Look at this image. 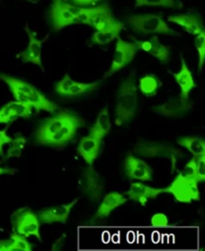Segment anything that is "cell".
<instances>
[{"instance_id":"obj_31","label":"cell","mask_w":205,"mask_h":251,"mask_svg":"<svg viewBox=\"0 0 205 251\" xmlns=\"http://www.w3.org/2000/svg\"><path fill=\"white\" fill-rule=\"evenodd\" d=\"M13 241V250H23V251H31L32 245L29 243L26 236H23L17 232H13L10 237Z\"/></svg>"},{"instance_id":"obj_4","label":"cell","mask_w":205,"mask_h":251,"mask_svg":"<svg viewBox=\"0 0 205 251\" xmlns=\"http://www.w3.org/2000/svg\"><path fill=\"white\" fill-rule=\"evenodd\" d=\"M127 25L136 33L142 35L163 34L168 36H180L177 31L169 27L166 21L157 14H136L128 17Z\"/></svg>"},{"instance_id":"obj_14","label":"cell","mask_w":205,"mask_h":251,"mask_svg":"<svg viewBox=\"0 0 205 251\" xmlns=\"http://www.w3.org/2000/svg\"><path fill=\"white\" fill-rule=\"evenodd\" d=\"M124 167L126 175L130 179H138L141 181L152 180V169L145 162L136 158L131 153H128L125 158Z\"/></svg>"},{"instance_id":"obj_35","label":"cell","mask_w":205,"mask_h":251,"mask_svg":"<svg viewBox=\"0 0 205 251\" xmlns=\"http://www.w3.org/2000/svg\"><path fill=\"white\" fill-rule=\"evenodd\" d=\"M8 127L9 124L6 126V128L0 131V155L3 156L4 152H3V146L6 144H9L12 139L7 135V131H8Z\"/></svg>"},{"instance_id":"obj_17","label":"cell","mask_w":205,"mask_h":251,"mask_svg":"<svg viewBox=\"0 0 205 251\" xmlns=\"http://www.w3.org/2000/svg\"><path fill=\"white\" fill-rule=\"evenodd\" d=\"M163 193H168V188H155L144 185L140 182H133L130 185L129 191L126 193L127 197L131 201H138L141 205L145 206L148 200L157 198Z\"/></svg>"},{"instance_id":"obj_10","label":"cell","mask_w":205,"mask_h":251,"mask_svg":"<svg viewBox=\"0 0 205 251\" xmlns=\"http://www.w3.org/2000/svg\"><path fill=\"white\" fill-rule=\"evenodd\" d=\"M25 32L28 36V45L25 50L20 51L16 58L21 59L25 63H31V64L37 65L42 71H44L42 66V59H41V53H42V45L44 42L47 41L48 35L44 39H38L36 36V33L29 28L28 24L24 27Z\"/></svg>"},{"instance_id":"obj_28","label":"cell","mask_w":205,"mask_h":251,"mask_svg":"<svg viewBox=\"0 0 205 251\" xmlns=\"http://www.w3.org/2000/svg\"><path fill=\"white\" fill-rule=\"evenodd\" d=\"M119 31H95L91 42L98 45H107L119 36Z\"/></svg>"},{"instance_id":"obj_3","label":"cell","mask_w":205,"mask_h":251,"mask_svg":"<svg viewBox=\"0 0 205 251\" xmlns=\"http://www.w3.org/2000/svg\"><path fill=\"white\" fill-rule=\"evenodd\" d=\"M137 87L134 78L129 76L124 80L116 96V126H122L131 121L137 111Z\"/></svg>"},{"instance_id":"obj_11","label":"cell","mask_w":205,"mask_h":251,"mask_svg":"<svg viewBox=\"0 0 205 251\" xmlns=\"http://www.w3.org/2000/svg\"><path fill=\"white\" fill-rule=\"evenodd\" d=\"M83 126L82 119L72 113L70 118L62 126L61 129L56 134L51 136L45 143V146L54 147V148H63L66 146L76 135L77 130Z\"/></svg>"},{"instance_id":"obj_20","label":"cell","mask_w":205,"mask_h":251,"mask_svg":"<svg viewBox=\"0 0 205 251\" xmlns=\"http://www.w3.org/2000/svg\"><path fill=\"white\" fill-rule=\"evenodd\" d=\"M133 42L136 44L138 49H141L146 53H149L159 61L167 62L170 58L169 49L160 43L159 38L156 35L152 36L149 40H145V41L133 39Z\"/></svg>"},{"instance_id":"obj_2","label":"cell","mask_w":205,"mask_h":251,"mask_svg":"<svg viewBox=\"0 0 205 251\" xmlns=\"http://www.w3.org/2000/svg\"><path fill=\"white\" fill-rule=\"evenodd\" d=\"M197 184L195 156H193L167 188L168 193L171 194L177 201L190 203L200 200Z\"/></svg>"},{"instance_id":"obj_9","label":"cell","mask_w":205,"mask_h":251,"mask_svg":"<svg viewBox=\"0 0 205 251\" xmlns=\"http://www.w3.org/2000/svg\"><path fill=\"white\" fill-rule=\"evenodd\" d=\"M79 190L91 200L98 201L104 191V181L91 165L86 167L78 181Z\"/></svg>"},{"instance_id":"obj_18","label":"cell","mask_w":205,"mask_h":251,"mask_svg":"<svg viewBox=\"0 0 205 251\" xmlns=\"http://www.w3.org/2000/svg\"><path fill=\"white\" fill-rule=\"evenodd\" d=\"M101 143V138H98L91 134L80 140L76 150L78 153L82 156V159L87 163V165H92L96 160L100 151Z\"/></svg>"},{"instance_id":"obj_7","label":"cell","mask_w":205,"mask_h":251,"mask_svg":"<svg viewBox=\"0 0 205 251\" xmlns=\"http://www.w3.org/2000/svg\"><path fill=\"white\" fill-rule=\"evenodd\" d=\"M79 7L67 2L66 0H52L50 7V22L55 31L64 29L75 24Z\"/></svg>"},{"instance_id":"obj_15","label":"cell","mask_w":205,"mask_h":251,"mask_svg":"<svg viewBox=\"0 0 205 251\" xmlns=\"http://www.w3.org/2000/svg\"><path fill=\"white\" fill-rule=\"evenodd\" d=\"M78 201V199L73 200L71 202L62 205H56L52 207H47L42 209L39 214L38 218L41 224L51 225L55 223L65 224L68 219L69 213L75 203Z\"/></svg>"},{"instance_id":"obj_36","label":"cell","mask_w":205,"mask_h":251,"mask_svg":"<svg viewBox=\"0 0 205 251\" xmlns=\"http://www.w3.org/2000/svg\"><path fill=\"white\" fill-rule=\"evenodd\" d=\"M101 0H71V2L78 7H89L91 5H95Z\"/></svg>"},{"instance_id":"obj_6","label":"cell","mask_w":205,"mask_h":251,"mask_svg":"<svg viewBox=\"0 0 205 251\" xmlns=\"http://www.w3.org/2000/svg\"><path fill=\"white\" fill-rule=\"evenodd\" d=\"M10 219L15 232L26 237L35 236L39 241H42L39 218L31 208L25 206L15 210L11 214Z\"/></svg>"},{"instance_id":"obj_21","label":"cell","mask_w":205,"mask_h":251,"mask_svg":"<svg viewBox=\"0 0 205 251\" xmlns=\"http://www.w3.org/2000/svg\"><path fill=\"white\" fill-rule=\"evenodd\" d=\"M126 201H127V199L123 195L119 193H115V192L109 193L105 195L94 217L106 218L112 212V210H114L116 207L122 205Z\"/></svg>"},{"instance_id":"obj_22","label":"cell","mask_w":205,"mask_h":251,"mask_svg":"<svg viewBox=\"0 0 205 251\" xmlns=\"http://www.w3.org/2000/svg\"><path fill=\"white\" fill-rule=\"evenodd\" d=\"M173 77L181 89L180 96H182L184 99L188 100L190 91L193 88H195L197 85L194 82L192 74H191L189 68L187 67V64H186L184 58H181L180 71L178 73H173Z\"/></svg>"},{"instance_id":"obj_39","label":"cell","mask_w":205,"mask_h":251,"mask_svg":"<svg viewBox=\"0 0 205 251\" xmlns=\"http://www.w3.org/2000/svg\"><path fill=\"white\" fill-rule=\"evenodd\" d=\"M14 172V170H10L7 168H1L0 167V176L4 175V174H12Z\"/></svg>"},{"instance_id":"obj_19","label":"cell","mask_w":205,"mask_h":251,"mask_svg":"<svg viewBox=\"0 0 205 251\" xmlns=\"http://www.w3.org/2000/svg\"><path fill=\"white\" fill-rule=\"evenodd\" d=\"M167 20L171 23L179 25L187 33L191 35H197L200 32H202V31H204L201 17L194 13H181L169 15L167 17Z\"/></svg>"},{"instance_id":"obj_27","label":"cell","mask_w":205,"mask_h":251,"mask_svg":"<svg viewBox=\"0 0 205 251\" xmlns=\"http://www.w3.org/2000/svg\"><path fill=\"white\" fill-rule=\"evenodd\" d=\"M141 6H161L170 8H181L182 3L176 0H135V7Z\"/></svg>"},{"instance_id":"obj_32","label":"cell","mask_w":205,"mask_h":251,"mask_svg":"<svg viewBox=\"0 0 205 251\" xmlns=\"http://www.w3.org/2000/svg\"><path fill=\"white\" fill-rule=\"evenodd\" d=\"M74 82L75 81H73L68 74H65L64 77L56 84L55 86L56 93L59 94L61 96H66L68 90L70 89V87L73 85Z\"/></svg>"},{"instance_id":"obj_5","label":"cell","mask_w":205,"mask_h":251,"mask_svg":"<svg viewBox=\"0 0 205 251\" xmlns=\"http://www.w3.org/2000/svg\"><path fill=\"white\" fill-rule=\"evenodd\" d=\"M133 151L145 158H166L172 163V171H174L179 159H181L184 152L174 148L169 143H161L155 141L142 140L138 142L134 147Z\"/></svg>"},{"instance_id":"obj_33","label":"cell","mask_w":205,"mask_h":251,"mask_svg":"<svg viewBox=\"0 0 205 251\" xmlns=\"http://www.w3.org/2000/svg\"><path fill=\"white\" fill-rule=\"evenodd\" d=\"M195 172L198 182L205 179V153L195 156Z\"/></svg>"},{"instance_id":"obj_26","label":"cell","mask_w":205,"mask_h":251,"mask_svg":"<svg viewBox=\"0 0 205 251\" xmlns=\"http://www.w3.org/2000/svg\"><path fill=\"white\" fill-rule=\"evenodd\" d=\"M100 82H93V83H80V82H74L73 85L68 90L66 96L73 98L76 96L84 95V94L90 93L94 90H96L99 86Z\"/></svg>"},{"instance_id":"obj_38","label":"cell","mask_w":205,"mask_h":251,"mask_svg":"<svg viewBox=\"0 0 205 251\" xmlns=\"http://www.w3.org/2000/svg\"><path fill=\"white\" fill-rule=\"evenodd\" d=\"M65 238H66V235H62L60 238H58L54 243V245L52 246V250H60L65 242Z\"/></svg>"},{"instance_id":"obj_30","label":"cell","mask_w":205,"mask_h":251,"mask_svg":"<svg viewBox=\"0 0 205 251\" xmlns=\"http://www.w3.org/2000/svg\"><path fill=\"white\" fill-rule=\"evenodd\" d=\"M195 47L198 53V69L202 70L204 59H205V31H202L199 34L195 35Z\"/></svg>"},{"instance_id":"obj_23","label":"cell","mask_w":205,"mask_h":251,"mask_svg":"<svg viewBox=\"0 0 205 251\" xmlns=\"http://www.w3.org/2000/svg\"><path fill=\"white\" fill-rule=\"evenodd\" d=\"M110 130H111V123H110L108 108L104 107L99 112L94 125L90 129V134L103 139L110 132Z\"/></svg>"},{"instance_id":"obj_12","label":"cell","mask_w":205,"mask_h":251,"mask_svg":"<svg viewBox=\"0 0 205 251\" xmlns=\"http://www.w3.org/2000/svg\"><path fill=\"white\" fill-rule=\"evenodd\" d=\"M71 115H72L71 112L61 110L60 112H58L55 116L43 120L39 124L38 128L36 129V133H35L36 141L39 144L44 145V143L51 136H53L54 134H56L61 129L62 126L66 123V121L70 118Z\"/></svg>"},{"instance_id":"obj_34","label":"cell","mask_w":205,"mask_h":251,"mask_svg":"<svg viewBox=\"0 0 205 251\" xmlns=\"http://www.w3.org/2000/svg\"><path fill=\"white\" fill-rule=\"evenodd\" d=\"M151 225L155 227H165L168 226V218L163 213H156L151 218Z\"/></svg>"},{"instance_id":"obj_29","label":"cell","mask_w":205,"mask_h":251,"mask_svg":"<svg viewBox=\"0 0 205 251\" xmlns=\"http://www.w3.org/2000/svg\"><path fill=\"white\" fill-rule=\"evenodd\" d=\"M26 138L21 136V135H17L14 139H12V141L9 143V149L7 151V154H6V159H10V158H19L22 153V151L25 147L26 144Z\"/></svg>"},{"instance_id":"obj_13","label":"cell","mask_w":205,"mask_h":251,"mask_svg":"<svg viewBox=\"0 0 205 251\" xmlns=\"http://www.w3.org/2000/svg\"><path fill=\"white\" fill-rule=\"evenodd\" d=\"M192 102L177 96L153 108V112L166 118H179L192 108Z\"/></svg>"},{"instance_id":"obj_1","label":"cell","mask_w":205,"mask_h":251,"mask_svg":"<svg viewBox=\"0 0 205 251\" xmlns=\"http://www.w3.org/2000/svg\"><path fill=\"white\" fill-rule=\"evenodd\" d=\"M0 80L7 84L16 101L31 105L37 112L46 111L48 113H54L58 109V106L55 103L47 99L30 83L5 73H0Z\"/></svg>"},{"instance_id":"obj_25","label":"cell","mask_w":205,"mask_h":251,"mask_svg":"<svg viewBox=\"0 0 205 251\" xmlns=\"http://www.w3.org/2000/svg\"><path fill=\"white\" fill-rule=\"evenodd\" d=\"M161 83L153 74H147L140 78L139 89L145 96H153L156 94Z\"/></svg>"},{"instance_id":"obj_16","label":"cell","mask_w":205,"mask_h":251,"mask_svg":"<svg viewBox=\"0 0 205 251\" xmlns=\"http://www.w3.org/2000/svg\"><path fill=\"white\" fill-rule=\"evenodd\" d=\"M33 107L29 104L11 101L0 109V124H10L18 118H30Z\"/></svg>"},{"instance_id":"obj_24","label":"cell","mask_w":205,"mask_h":251,"mask_svg":"<svg viewBox=\"0 0 205 251\" xmlns=\"http://www.w3.org/2000/svg\"><path fill=\"white\" fill-rule=\"evenodd\" d=\"M179 146L187 149L194 156L205 153V142L199 137H183L177 139Z\"/></svg>"},{"instance_id":"obj_8","label":"cell","mask_w":205,"mask_h":251,"mask_svg":"<svg viewBox=\"0 0 205 251\" xmlns=\"http://www.w3.org/2000/svg\"><path fill=\"white\" fill-rule=\"evenodd\" d=\"M116 46L115 52L113 55L111 67L109 70L104 74V78L112 76L117 71L124 68L127 64L133 60L138 50L136 44L134 42H127L121 39L119 36L116 38Z\"/></svg>"},{"instance_id":"obj_37","label":"cell","mask_w":205,"mask_h":251,"mask_svg":"<svg viewBox=\"0 0 205 251\" xmlns=\"http://www.w3.org/2000/svg\"><path fill=\"white\" fill-rule=\"evenodd\" d=\"M13 241L12 239H2L0 240V251H12Z\"/></svg>"}]
</instances>
